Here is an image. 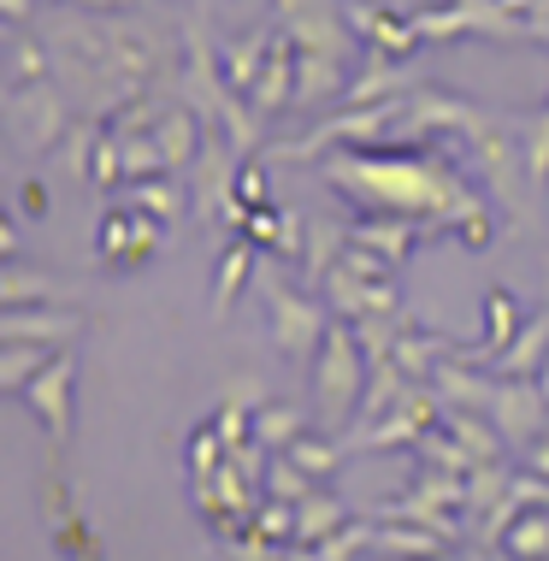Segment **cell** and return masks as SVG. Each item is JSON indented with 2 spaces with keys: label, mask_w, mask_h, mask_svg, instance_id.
I'll return each mask as SVG.
<instances>
[{
  "label": "cell",
  "mask_w": 549,
  "mask_h": 561,
  "mask_svg": "<svg viewBox=\"0 0 549 561\" xmlns=\"http://www.w3.org/2000/svg\"><path fill=\"white\" fill-rule=\"evenodd\" d=\"M289 455H296V461L308 467L313 479H331V473H338V467H343V449L331 444V437H313V432H301L296 444H289Z\"/></svg>",
  "instance_id": "23"
},
{
  "label": "cell",
  "mask_w": 549,
  "mask_h": 561,
  "mask_svg": "<svg viewBox=\"0 0 549 561\" xmlns=\"http://www.w3.org/2000/svg\"><path fill=\"white\" fill-rule=\"evenodd\" d=\"M366 373H373V360H366L355 325L348 320L331 325V337H325V348H319V360H313V408H319V420H325V432H343L348 420L361 414Z\"/></svg>",
  "instance_id": "2"
},
{
  "label": "cell",
  "mask_w": 549,
  "mask_h": 561,
  "mask_svg": "<svg viewBox=\"0 0 549 561\" xmlns=\"http://www.w3.org/2000/svg\"><path fill=\"white\" fill-rule=\"evenodd\" d=\"M83 331V313L78 308H54V301H30V308H7V320H0V337L7 343H71Z\"/></svg>",
  "instance_id": "6"
},
{
  "label": "cell",
  "mask_w": 549,
  "mask_h": 561,
  "mask_svg": "<svg viewBox=\"0 0 549 561\" xmlns=\"http://www.w3.org/2000/svg\"><path fill=\"white\" fill-rule=\"evenodd\" d=\"M19 202H24L19 207L24 219H48V190H42V178H30V184L19 190Z\"/></svg>",
  "instance_id": "26"
},
{
  "label": "cell",
  "mask_w": 549,
  "mask_h": 561,
  "mask_svg": "<svg viewBox=\"0 0 549 561\" xmlns=\"http://www.w3.org/2000/svg\"><path fill=\"white\" fill-rule=\"evenodd\" d=\"M538 390H544V402H549V355H544V367H538Z\"/></svg>",
  "instance_id": "28"
},
{
  "label": "cell",
  "mask_w": 549,
  "mask_h": 561,
  "mask_svg": "<svg viewBox=\"0 0 549 561\" xmlns=\"http://www.w3.org/2000/svg\"><path fill=\"white\" fill-rule=\"evenodd\" d=\"M237 202H249V207H266V172H261V165H249V172H237Z\"/></svg>",
  "instance_id": "25"
},
{
  "label": "cell",
  "mask_w": 549,
  "mask_h": 561,
  "mask_svg": "<svg viewBox=\"0 0 549 561\" xmlns=\"http://www.w3.org/2000/svg\"><path fill=\"white\" fill-rule=\"evenodd\" d=\"M338 249H343V237L331 231L325 219H308V242H301V272H308L313 284H325V278H331V266L343 261Z\"/></svg>",
  "instance_id": "17"
},
{
  "label": "cell",
  "mask_w": 549,
  "mask_h": 561,
  "mask_svg": "<svg viewBox=\"0 0 549 561\" xmlns=\"http://www.w3.org/2000/svg\"><path fill=\"white\" fill-rule=\"evenodd\" d=\"M278 561H284V556H278Z\"/></svg>",
  "instance_id": "30"
},
{
  "label": "cell",
  "mask_w": 549,
  "mask_h": 561,
  "mask_svg": "<svg viewBox=\"0 0 549 561\" xmlns=\"http://www.w3.org/2000/svg\"><path fill=\"white\" fill-rule=\"evenodd\" d=\"M254 101H261V113H278L284 101H289V48H278L266 59V71H261V89H254Z\"/></svg>",
  "instance_id": "24"
},
{
  "label": "cell",
  "mask_w": 549,
  "mask_h": 561,
  "mask_svg": "<svg viewBox=\"0 0 549 561\" xmlns=\"http://www.w3.org/2000/svg\"><path fill=\"white\" fill-rule=\"evenodd\" d=\"M484 414L496 420V432L508 444H544V420H549V402L538 390V378H502L496 373V397Z\"/></svg>",
  "instance_id": "4"
},
{
  "label": "cell",
  "mask_w": 549,
  "mask_h": 561,
  "mask_svg": "<svg viewBox=\"0 0 549 561\" xmlns=\"http://www.w3.org/2000/svg\"><path fill=\"white\" fill-rule=\"evenodd\" d=\"M296 437H301V414H296V408H278V402H261V408H254V444L289 449Z\"/></svg>",
  "instance_id": "18"
},
{
  "label": "cell",
  "mask_w": 549,
  "mask_h": 561,
  "mask_svg": "<svg viewBox=\"0 0 549 561\" xmlns=\"http://www.w3.org/2000/svg\"><path fill=\"white\" fill-rule=\"evenodd\" d=\"M254 254H261V242H254V237H237L231 249L219 254V272H213V313H231L237 290L249 284V272H254Z\"/></svg>",
  "instance_id": "8"
},
{
  "label": "cell",
  "mask_w": 549,
  "mask_h": 561,
  "mask_svg": "<svg viewBox=\"0 0 549 561\" xmlns=\"http://www.w3.org/2000/svg\"><path fill=\"white\" fill-rule=\"evenodd\" d=\"M155 136H160L165 165H172V172H178V165H195V118L190 113H165Z\"/></svg>",
  "instance_id": "21"
},
{
  "label": "cell",
  "mask_w": 549,
  "mask_h": 561,
  "mask_svg": "<svg viewBox=\"0 0 549 561\" xmlns=\"http://www.w3.org/2000/svg\"><path fill=\"white\" fill-rule=\"evenodd\" d=\"M373 556L385 561H437L444 556V533H432V526H396V533H373Z\"/></svg>",
  "instance_id": "10"
},
{
  "label": "cell",
  "mask_w": 549,
  "mask_h": 561,
  "mask_svg": "<svg viewBox=\"0 0 549 561\" xmlns=\"http://www.w3.org/2000/svg\"><path fill=\"white\" fill-rule=\"evenodd\" d=\"M496 550L508 561H549V514L544 508H526L508 533L496 538Z\"/></svg>",
  "instance_id": "13"
},
{
  "label": "cell",
  "mask_w": 549,
  "mask_h": 561,
  "mask_svg": "<svg viewBox=\"0 0 549 561\" xmlns=\"http://www.w3.org/2000/svg\"><path fill=\"white\" fill-rule=\"evenodd\" d=\"M461 242H472V249H491V214H484V207L461 219Z\"/></svg>",
  "instance_id": "27"
},
{
  "label": "cell",
  "mask_w": 549,
  "mask_h": 561,
  "mask_svg": "<svg viewBox=\"0 0 549 561\" xmlns=\"http://www.w3.org/2000/svg\"><path fill=\"white\" fill-rule=\"evenodd\" d=\"M136 207H142V214H155V219H165V225H172L178 214H183V190L172 184V178H136Z\"/></svg>",
  "instance_id": "20"
},
{
  "label": "cell",
  "mask_w": 549,
  "mask_h": 561,
  "mask_svg": "<svg viewBox=\"0 0 549 561\" xmlns=\"http://www.w3.org/2000/svg\"><path fill=\"white\" fill-rule=\"evenodd\" d=\"M261 301H266V320H272V337H278V348L289 360H308L325 348V337H331V320H325V308L319 301H308L296 290V284L284 278V272H266L261 278Z\"/></svg>",
  "instance_id": "3"
},
{
  "label": "cell",
  "mask_w": 549,
  "mask_h": 561,
  "mask_svg": "<svg viewBox=\"0 0 549 561\" xmlns=\"http://www.w3.org/2000/svg\"><path fill=\"white\" fill-rule=\"evenodd\" d=\"M225 455H231V444L219 437V426H202L190 437V449H183V461H190V479H213L225 467Z\"/></svg>",
  "instance_id": "22"
},
{
  "label": "cell",
  "mask_w": 549,
  "mask_h": 561,
  "mask_svg": "<svg viewBox=\"0 0 549 561\" xmlns=\"http://www.w3.org/2000/svg\"><path fill=\"white\" fill-rule=\"evenodd\" d=\"M544 308H549V261H544Z\"/></svg>",
  "instance_id": "29"
},
{
  "label": "cell",
  "mask_w": 549,
  "mask_h": 561,
  "mask_svg": "<svg viewBox=\"0 0 549 561\" xmlns=\"http://www.w3.org/2000/svg\"><path fill=\"white\" fill-rule=\"evenodd\" d=\"M437 390H444L449 402H461V408H491V397H496V378H467V367H437Z\"/></svg>",
  "instance_id": "19"
},
{
  "label": "cell",
  "mask_w": 549,
  "mask_h": 561,
  "mask_svg": "<svg viewBox=\"0 0 549 561\" xmlns=\"http://www.w3.org/2000/svg\"><path fill=\"white\" fill-rule=\"evenodd\" d=\"M420 237H437V225H390V219H361L355 225V237L348 242H366V249H378L385 261H408V249H414Z\"/></svg>",
  "instance_id": "12"
},
{
  "label": "cell",
  "mask_w": 549,
  "mask_h": 561,
  "mask_svg": "<svg viewBox=\"0 0 549 561\" xmlns=\"http://www.w3.org/2000/svg\"><path fill=\"white\" fill-rule=\"evenodd\" d=\"M544 355H549V308L538 313V320H526L521 337H514V343L496 355V373H502V378H538Z\"/></svg>",
  "instance_id": "7"
},
{
  "label": "cell",
  "mask_w": 549,
  "mask_h": 561,
  "mask_svg": "<svg viewBox=\"0 0 549 561\" xmlns=\"http://www.w3.org/2000/svg\"><path fill=\"white\" fill-rule=\"evenodd\" d=\"M48 360H54L48 343H7V348H0V390H12V397H19V390L42 367H48Z\"/></svg>",
  "instance_id": "16"
},
{
  "label": "cell",
  "mask_w": 549,
  "mask_h": 561,
  "mask_svg": "<svg viewBox=\"0 0 549 561\" xmlns=\"http://www.w3.org/2000/svg\"><path fill=\"white\" fill-rule=\"evenodd\" d=\"M437 348H449L444 337H432V331H420V325H402L396 331V348H390V360L402 367L414 385H425V373L437 367Z\"/></svg>",
  "instance_id": "15"
},
{
  "label": "cell",
  "mask_w": 549,
  "mask_h": 561,
  "mask_svg": "<svg viewBox=\"0 0 549 561\" xmlns=\"http://www.w3.org/2000/svg\"><path fill=\"white\" fill-rule=\"evenodd\" d=\"M343 526H348V514L331 491H313L296 503V543H325L331 533H343Z\"/></svg>",
  "instance_id": "11"
},
{
  "label": "cell",
  "mask_w": 549,
  "mask_h": 561,
  "mask_svg": "<svg viewBox=\"0 0 549 561\" xmlns=\"http://www.w3.org/2000/svg\"><path fill=\"white\" fill-rule=\"evenodd\" d=\"M66 296V284H54L48 272H30L24 254L7 261V278H0V308H30V301H54Z\"/></svg>",
  "instance_id": "14"
},
{
  "label": "cell",
  "mask_w": 549,
  "mask_h": 561,
  "mask_svg": "<svg viewBox=\"0 0 549 561\" xmlns=\"http://www.w3.org/2000/svg\"><path fill=\"white\" fill-rule=\"evenodd\" d=\"M325 184L348 190L366 214H444V219H467L479 214V195L461 190V178L449 165H420V160H331Z\"/></svg>",
  "instance_id": "1"
},
{
  "label": "cell",
  "mask_w": 549,
  "mask_h": 561,
  "mask_svg": "<svg viewBox=\"0 0 549 561\" xmlns=\"http://www.w3.org/2000/svg\"><path fill=\"white\" fill-rule=\"evenodd\" d=\"M521 301H514L508 290H491L484 296V348H472V360H496L502 348H508L514 337H521Z\"/></svg>",
  "instance_id": "9"
},
{
  "label": "cell",
  "mask_w": 549,
  "mask_h": 561,
  "mask_svg": "<svg viewBox=\"0 0 549 561\" xmlns=\"http://www.w3.org/2000/svg\"><path fill=\"white\" fill-rule=\"evenodd\" d=\"M71 385H78V355H54L48 367L19 390L24 408L48 426L54 444H66V437H71Z\"/></svg>",
  "instance_id": "5"
}]
</instances>
